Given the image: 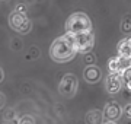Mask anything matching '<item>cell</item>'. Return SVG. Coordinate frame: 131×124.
Segmentation results:
<instances>
[{
  "mask_svg": "<svg viewBox=\"0 0 131 124\" xmlns=\"http://www.w3.org/2000/svg\"><path fill=\"white\" fill-rule=\"evenodd\" d=\"M76 53H77V50H76V44H74V35L69 32H66V35H63V37H58L51 44V48H50L51 58L58 63L71 60Z\"/></svg>",
  "mask_w": 131,
  "mask_h": 124,
  "instance_id": "cell-1",
  "label": "cell"
},
{
  "mask_svg": "<svg viewBox=\"0 0 131 124\" xmlns=\"http://www.w3.org/2000/svg\"><path fill=\"white\" fill-rule=\"evenodd\" d=\"M84 31H92V22L88 15L77 12V13L69 16V19L66 22V32L76 35V34L84 32Z\"/></svg>",
  "mask_w": 131,
  "mask_h": 124,
  "instance_id": "cell-2",
  "label": "cell"
},
{
  "mask_svg": "<svg viewBox=\"0 0 131 124\" xmlns=\"http://www.w3.org/2000/svg\"><path fill=\"white\" fill-rule=\"evenodd\" d=\"M9 25L13 31H16L19 34H28L31 31V28H32V24L26 18V15L22 13V12H18V10H15V12L10 13Z\"/></svg>",
  "mask_w": 131,
  "mask_h": 124,
  "instance_id": "cell-3",
  "label": "cell"
},
{
  "mask_svg": "<svg viewBox=\"0 0 131 124\" xmlns=\"http://www.w3.org/2000/svg\"><path fill=\"white\" fill-rule=\"evenodd\" d=\"M77 86H79V82H77V77L71 73H67L61 77L60 83H58V91H60L61 95L67 96V98H71V96L76 95L77 92Z\"/></svg>",
  "mask_w": 131,
  "mask_h": 124,
  "instance_id": "cell-4",
  "label": "cell"
},
{
  "mask_svg": "<svg viewBox=\"0 0 131 124\" xmlns=\"http://www.w3.org/2000/svg\"><path fill=\"white\" fill-rule=\"evenodd\" d=\"M74 44H76L77 53H83V54L89 53L93 48V44H95V37L92 34V31H84V32L76 34Z\"/></svg>",
  "mask_w": 131,
  "mask_h": 124,
  "instance_id": "cell-5",
  "label": "cell"
},
{
  "mask_svg": "<svg viewBox=\"0 0 131 124\" xmlns=\"http://www.w3.org/2000/svg\"><path fill=\"white\" fill-rule=\"evenodd\" d=\"M121 107L117 104V102H109V104L105 105V108H103L102 114L105 117V121L106 123H114V121H117L119 117H121Z\"/></svg>",
  "mask_w": 131,
  "mask_h": 124,
  "instance_id": "cell-6",
  "label": "cell"
},
{
  "mask_svg": "<svg viewBox=\"0 0 131 124\" xmlns=\"http://www.w3.org/2000/svg\"><path fill=\"white\" fill-rule=\"evenodd\" d=\"M105 86H106V91L109 94H117V92H119V89H121V86H122V75L121 73H111L106 77Z\"/></svg>",
  "mask_w": 131,
  "mask_h": 124,
  "instance_id": "cell-7",
  "label": "cell"
},
{
  "mask_svg": "<svg viewBox=\"0 0 131 124\" xmlns=\"http://www.w3.org/2000/svg\"><path fill=\"white\" fill-rule=\"evenodd\" d=\"M101 76H102V73L99 70V67H96V66H88L83 72L84 80L89 82V83H96V82H99L101 80Z\"/></svg>",
  "mask_w": 131,
  "mask_h": 124,
  "instance_id": "cell-8",
  "label": "cell"
},
{
  "mask_svg": "<svg viewBox=\"0 0 131 124\" xmlns=\"http://www.w3.org/2000/svg\"><path fill=\"white\" fill-rule=\"evenodd\" d=\"M118 56L131 57V38H125L118 44Z\"/></svg>",
  "mask_w": 131,
  "mask_h": 124,
  "instance_id": "cell-9",
  "label": "cell"
},
{
  "mask_svg": "<svg viewBox=\"0 0 131 124\" xmlns=\"http://www.w3.org/2000/svg\"><path fill=\"white\" fill-rule=\"evenodd\" d=\"M102 111L99 110H92L86 114V121L88 123H101L102 121Z\"/></svg>",
  "mask_w": 131,
  "mask_h": 124,
  "instance_id": "cell-10",
  "label": "cell"
},
{
  "mask_svg": "<svg viewBox=\"0 0 131 124\" xmlns=\"http://www.w3.org/2000/svg\"><path fill=\"white\" fill-rule=\"evenodd\" d=\"M108 69H109V72L111 73H121V67H119V61H118V56L117 57L111 58L109 61H108Z\"/></svg>",
  "mask_w": 131,
  "mask_h": 124,
  "instance_id": "cell-11",
  "label": "cell"
},
{
  "mask_svg": "<svg viewBox=\"0 0 131 124\" xmlns=\"http://www.w3.org/2000/svg\"><path fill=\"white\" fill-rule=\"evenodd\" d=\"M121 29L124 31V32H130V31H131V20L130 19L124 20V22H122V25H121Z\"/></svg>",
  "mask_w": 131,
  "mask_h": 124,
  "instance_id": "cell-12",
  "label": "cell"
},
{
  "mask_svg": "<svg viewBox=\"0 0 131 124\" xmlns=\"http://www.w3.org/2000/svg\"><path fill=\"white\" fill-rule=\"evenodd\" d=\"M122 114L125 115L128 120H131V104H127L124 108H122Z\"/></svg>",
  "mask_w": 131,
  "mask_h": 124,
  "instance_id": "cell-13",
  "label": "cell"
},
{
  "mask_svg": "<svg viewBox=\"0 0 131 124\" xmlns=\"http://www.w3.org/2000/svg\"><path fill=\"white\" fill-rule=\"evenodd\" d=\"M19 123H35V120H34L32 117L26 115V117H24V118H20V120H19Z\"/></svg>",
  "mask_w": 131,
  "mask_h": 124,
  "instance_id": "cell-14",
  "label": "cell"
},
{
  "mask_svg": "<svg viewBox=\"0 0 131 124\" xmlns=\"http://www.w3.org/2000/svg\"><path fill=\"white\" fill-rule=\"evenodd\" d=\"M5 102H6V96L3 95V94H0V108H3Z\"/></svg>",
  "mask_w": 131,
  "mask_h": 124,
  "instance_id": "cell-15",
  "label": "cell"
},
{
  "mask_svg": "<svg viewBox=\"0 0 131 124\" xmlns=\"http://www.w3.org/2000/svg\"><path fill=\"white\" fill-rule=\"evenodd\" d=\"M16 10H18V12H22V13H25V10H26V9H25L24 5H18V9H16Z\"/></svg>",
  "mask_w": 131,
  "mask_h": 124,
  "instance_id": "cell-16",
  "label": "cell"
},
{
  "mask_svg": "<svg viewBox=\"0 0 131 124\" xmlns=\"http://www.w3.org/2000/svg\"><path fill=\"white\" fill-rule=\"evenodd\" d=\"M3 80V70H2V69H0V82Z\"/></svg>",
  "mask_w": 131,
  "mask_h": 124,
  "instance_id": "cell-17",
  "label": "cell"
}]
</instances>
